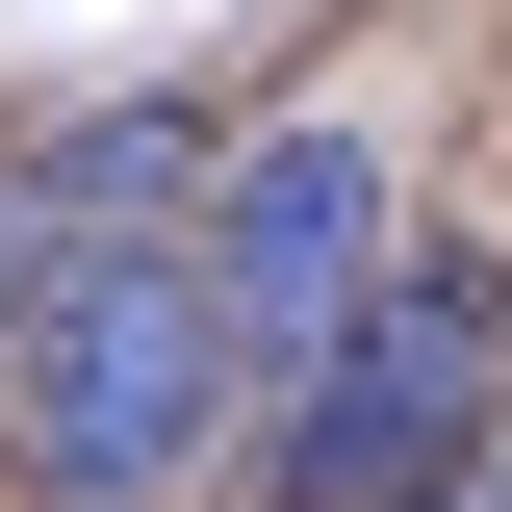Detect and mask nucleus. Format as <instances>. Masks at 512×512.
<instances>
[{
  "mask_svg": "<svg viewBox=\"0 0 512 512\" xmlns=\"http://www.w3.org/2000/svg\"><path fill=\"white\" fill-rule=\"evenodd\" d=\"M231 308H205V256H128V282H77L52 333H26V487L52 512H180L205 461H231Z\"/></svg>",
  "mask_w": 512,
  "mask_h": 512,
  "instance_id": "nucleus-1",
  "label": "nucleus"
},
{
  "mask_svg": "<svg viewBox=\"0 0 512 512\" xmlns=\"http://www.w3.org/2000/svg\"><path fill=\"white\" fill-rule=\"evenodd\" d=\"M487 436H512V282H487V256H410L256 461H282V512H461Z\"/></svg>",
  "mask_w": 512,
  "mask_h": 512,
  "instance_id": "nucleus-2",
  "label": "nucleus"
},
{
  "mask_svg": "<svg viewBox=\"0 0 512 512\" xmlns=\"http://www.w3.org/2000/svg\"><path fill=\"white\" fill-rule=\"evenodd\" d=\"M180 256H205V308H231L256 436H282V410L333 384V333L410 282V231H384V154H359V128H256L231 180H205V231H180Z\"/></svg>",
  "mask_w": 512,
  "mask_h": 512,
  "instance_id": "nucleus-3",
  "label": "nucleus"
},
{
  "mask_svg": "<svg viewBox=\"0 0 512 512\" xmlns=\"http://www.w3.org/2000/svg\"><path fill=\"white\" fill-rule=\"evenodd\" d=\"M205 180H231V154H205L180 103H128V77L103 103H26L0 128V333H52L77 282H128V256H180Z\"/></svg>",
  "mask_w": 512,
  "mask_h": 512,
  "instance_id": "nucleus-4",
  "label": "nucleus"
},
{
  "mask_svg": "<svg viewBox=\"0 0 512 512\" xmlns=\"http://www.w3.org/2000/svg\"><path fill=\"white\" fill-rule=\"evenodd\" d=\"M461 512H512V436H487V461H461Z\"/></svg>",
  "mask_w": 512,
  "mask_h": 512,
  "instance_id": "nucleus-5",
  "label": "nucleus"
}]
</instances>
